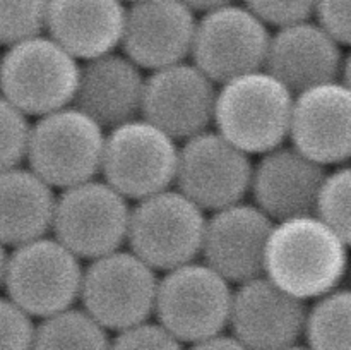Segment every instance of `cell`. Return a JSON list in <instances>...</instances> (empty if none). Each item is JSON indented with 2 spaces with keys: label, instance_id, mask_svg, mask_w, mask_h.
Segmentation results:
<instances>
[{
  "label": "cell",
  "instance_id": "34",
  "mask_svg": "<svg viewBox=\"0 0 351 350\" xmlns=\"http://www.w3.org/2000/svg\"><path fill=\"white\" fill-rule=\"evenodd\" d=\"M7 247L0 244V288L3 285V275H5V264H7Z\"/></svg>",
  "mask_w": 351,
  "mask_h": 350
},
{
  "label": "cell",
  "instance_id": "12",
  "mask_svg": "<svg viewBox=\"0 0 351 350\" xmlns=\"http://www.w3.org/2000/svg\"><path fill=\"white\" fill-rule=\"evenodd\" d=\"M252 168L249 154L208 129L178 148L175 184L202 211H216L245 199Z\"/></svg>",
  "mask_w": 351,
  "mask_h": 350
},
{
  "label": "cell",
  "instance_id": "35",
  "mask_svg": "<svg viewBox=\"0 0 351 350\" xmlns=\"http://www.w3.org/2000/svg\"><path fill=\"white\" fill-rule=\"evenodd\" d=\"M281 350H308L307 347H302V345H298V343H295V345H290V347H287V349H281Z\"/></svg>",
  "mask_w": 351,
  "mask_h": 350
},
{
  "label": "cell",
  "instance_id": "18",
  "mask_svg": "<svg viewBox=\"0 0 351 350\" xmlns=\"http://www.w3.org/2000/svg\"><path fill=\"white\" fill-rule=\"evenodd\" d=\"M273 225L269 216L245 201L216 209L206 218L202 263L235 285L261 277Z\"/></svg>",
  "mask_w": 351,
  "mask_h": 350
},
{
  "label": "cell",
  "instance_id": "19",
  "mask_svg": "<svg viewBox=\"0 0 351 350\" xmlns=\"http://www.w3.org/2000/svg\"><path fill=\"white\" fill-rule=\"evenodd\" d=\"M326 174V167L281 144L261 154L252 168L249 192L254 205L274 223L312 215Z\"/></svg>",
  "mask_w": 351,
  "mask_h": 350
},
{
  "label": "cell",
  "instance_id": "2",
  "mask_svg": "<svg viewBox=\"0 0 351 350\" xmlns=\"http://www.w3.org/2000/svg\"><path fill=\"white\" fill-rule=\"evenodd\" d=\"M293 93L264 69L223 82L216 89V132L243 153L264 154L285 144Z\"/></svg>",
  "mask_w": 351,
  "mask_h": 350
},
{
  "label": "cell",
  "instance_id": "33",
  "mask_svg": "<svg viewBox=\"0 0 351 350\" xmlns=\"http://www.w3.org/2000/svg\"><path fill=\"white\" fill-rule=\"evenodd\" d=\"M180 2H184L185 5L192 10V12L204 14V12H208V10L218 9V7L228 5V3L237 2V0H180Z\"/></svg>",
  "mask_w": 351,
  "mask_h": 350
},
{
  "label": "cell",
  "instance_id": "27",
  "mask_svg": "<svg viewBox=\"0 0 351 350\" xmlns=\"http://www.w3.org/2000/svg\"><path fill=\"white\" fill-rule=\"evenodd\" d=\"M29 117L0 95V172L19 167L26 160Z\"/></svg>",
  "mask_w": 351,
  "mask_h": 350
},
{
  "label": "cell",
  "instance_id": "23",
  "mask_svg": "<svg viewBox=\"0 0 351 350\" xmlns=\"http://www.w3.org/2000/svg\"><path fill=\"white\" fill-rule=\"evenodd\" d=\"M108 331L82 307L40 319L31 350H110Z\"/></svg>",
  "mask_w": 351,
  "mask_h": 350
},
{
  "label": "cell",
  "instance_id": "14",
  "mask_svg": "<svg viewBox=\"0 0 351 350\" xmlns=\"http://www.w3.org/2000/svg\"><path fill=\"white\" fill-rule=\"evenodd\" d=\"M288 139L322 167L346 165L351 154V91L339 81L293 95Z\"/></svg>",
  "mask_w": 351,
  "mask_h": 350
},
{
  "label": "cell",
  "instance_id": "13",
  "mask_svg": "<svg viewBox=\"0 0 351 350\" xmlns=\"http://www.w3.org/2000/svg\"><path fill=\"white\" fill-rule=\"evenodd\" d=\"M216 84L194 64L180 62L151 71L144 81L141 119L175 141L209 129L215 113Z\"/></svg>",
  "mask_w": 351,
  "mask_h": 350
},
{
  "label": "cell",
  "instance_id": "30",
  "mask_svg": "<svg viewBox=\"0 0 351 350\" xmlns=\"http://www.w3.org/2000/svg\"><path fill=\"white\" fill-rule=\"evenodd\" d=\"M315 0H243V5L256 14L266 26L283 27L312 17Z\"/></svg>",
  "mask_w": 351,
  "mask_h": 350
},
{
  "label": "cell",
  "instance_id": "5",
  "mask_svg": "<svg viewBox=\"0 0 351 350\" xmlns=\"http://www.w3.org/2000/svg\"><path fill=\"white\" fill-rule=\"evenodd\" d=\"M105 130L69 105L38 117L31 126L26 160L31 170L53 189L96 178L101 168Z\"/></svg>",
  "mask_w": 351,
  "mask_h": 350
},
{
  "label": "cell",
  "instance_id": "21",
  "mask_svg": "<svg viewBox=\"0 0 351 350\" xmlns=\"http://www.w3.org/2000/svg\"><path fill=\"white\" fill-rule=\"evenodd\" d=\"M122 0H48L45 31L77 60L117 51L125 21Z\"/></svg>",
  "mask_w": 351,
  "mask_h": 350
},
{
  "label": "cell",
  "instance_id": "29",
  "mask_svg": "<svg viewBox=\"0 0 351 350\" xmlns=\"http://www.w3.org/2000/svg\"><path fill=\"white\" fill-rule=\"evenodd\" d=\"M34 323L9 297H0V350L33 349Z\"/></svg>",
  "mask_w": 351,
  "mask_h": 350
},
{
  "label": "cell",
  "instance_id": "24",
  "mask_svg": "<svg viewBox=\"0 0 351 350\" xmlns=\"http://www.w3.org/2000/svg\"><path fill=\"white\" fill-rule=\"evenodd\" d=\"M351 294L336 288L315 299L307 307L304 335L308 350H351L350 347Z\"/></svg>",
  "mask_w": 351,
  "mask_h": 350
},
{
  "label": "cell",
  "instance_id": "9",
  "mask_svg": "<svg viewBox=\"0 0 351 350\" xmlns=\"http://www.w3.org/2000/svg\"><path fill=\"white\" fill-rule=\"evenodd\" d=\"M129 199L105 180L62 189L55 199L51 232L79 259L93 261L122 249L127 240Z\"/></svg>",
  "mask_w": 351,
  "mask_h": 350
},
{
  "label": "cell",
  "instance_id": "31",
  "mask_svg": "<svg viewBox=\"0 0 351 350\" xmlns=\"http://www.w3.org/2000/svg\"><path fill=\"white\" fill-rule=\"evenodd\" d=\"M312 17L341 47L351 43V0H315Z\"/></svg>",
  "mask_w": 351,
  "mask_h": 350
},
{
  "label": "cell",
  "instance_id": "11",
  "mask_svg": "<svg viewBox=\"0 0 351 350\" xmlns=\"http://www.w3.org/2000/svg\"><path fill=\"white\" fill-rule=\"evenodd\" d=\"M269 26L243 3L208 10L195 23L192 64L215 84L264 69Z\"/></svg>",
  "mask_w": 351,
  "mask_h": 350
},
{
  "label": "cell",
  "instance_id": "7",
  "mask_svg": "<svg viewBox=\"0 0 351 350\" xmlns=\"http://www.w3.org/2000/svg\"><path fill=\"white\" fill-rule=\"evenodd\" d=\"M233 288L206 263L191 261L158 278L154 312L158 325L182 343L225 333Z\"/></svg>",
  "mask_w": 351,
  "mask_h": 350
},
{
  "label": "cell",
  "instance_id": "4",
  "mask_svg": "<svg viewBox=\"0 0 351 350\" xmlns=\"http://www.w3.org/2000/svg\"><path fill=\"white\" fill-rule=\"evenodd\" d=\"M206 215L178 189H167L130 206V253L153 268L170 271L201 256Z\"/></svg>",
  "mask_w": 351,
  "mask_h": 350
},
{
  "label": "cell",
  "instance_id": "8",
  "mask_svg": "<svg viewBox=\"0 0 351 350\" xmlns=\"http://www.w3.org/2000/svg\"><path fill=\"white\" fill-rule=\"evenodd\" d=\"M158 273L130 250L89 261L82 270L79 301L106 331H122L149 321L156 301Z\"/></svg>",
  "mask_w": 351,
  "mask_h": 350
},
{
  "label": "cell",
  "instance_id": "15",
  "mask_svg": "<svg viewBox=\"0 0 351 350\" xmlns=\"http://www.w3.org/2000/svg\"><path fill=\"white\" fill-rule=\"evenodd\" d=\"M307 307L261 275L237 285L228 326L249 350H281L302 338Z\"/></svg>",
  "mask_w": 351,
  "mask_h": 350
},
{
  "label": "cell",
  "instance_id": "25",
  "mask_svg": "<svg viewBox=\"0 0 351 350\" xmlns=\"http://www.w3.org/2000/svg\"><path fill=\"white\" fill-rule=\"evenodd\" d=\"M350 191L351 170L348 165H341L331 174H326L312 213L348 244L351 240Z\"/></svg>",
  "mask_w": 351,
  "mask_h": 350
},
{
  "label": "cell",
  "instance_id": "3",
  "mask_svg": "<svg viewBox=\"0 0 351 350\" xmlns=\"http://www.w3.org/2000/svg\"><path fill=\"white\" fill-rule=\"evenodd\" d=\"M79 62L48 34L5 47L0 55V95L26 117L72 105Z\"/></svg>",
  "mask_w": 351,
  "mask_h": 350
},
{
  "label": "cell",
  "instance_id": "16",
  "mask_svg": "<svg viewBox=\"0 0 351 350\" xmlns=\"http://www.w3.org/2000/svg\"><path fill=\"white\" fill-rule=\"evenodd\" d=\"M348 69L350 58L341 45L311 19L271 34L264 71L293 95L332 81L350 86Z\"/></svg>",
  "mask_w": 351,
  "mask_h": 350
},
{
  "label": "cell",
  "instance_id": "6",
  "mask_svg": "<svg viewBox=\"0 0 351 350\" xmlns=\"http://www.w3.org/2000/svg\"><path fill=\"white\" fill-rule=\"evenodd\" d=\"M82 264L55 237H40L7 254L2 288L5 297L31 318L43 319L74 307L79 301Z\"/></svg>",
  "mask_w": 351,
  "mask_h": 350
},
{
  "label": "cell",
  "instance_id": "26",
  "mask_svg": "<svg viewBox=\"0 0 351 350\" xmlns=\"http://www.w3.org/2000/svg\"><path fill=\"white\" fill-rule=\"evenodd\" d=\"M48 0H0V45L45 33Z\"/></svg>",
  "mask_w": 351,
  "mask_h": 350
},
{
  "label": "cell",
  "instance_id": "10",
  "mask_svg": "<svg viewBox=\"0 0 351 350\" xmlns=\"http://www.w3.org/2000/svg\"><path fill=\"white\" fill-rule=\"evenodd\" d=\"M177 160V141L139 117L105 134L99 174L123 198L139 201L175 184Z\"/></svg>",
  "mask_w": 351,
  "mask_h": 350
},
{
  "label": "cell",
  "instance_id": "17",
  "mask_svg": "<svg viewBox=\"0 0 351 350\" xmlns=\"http://www.w3.org/2000/svg\"><path fill=\"white\" fill-rule=\"evenodd\" d=\"M197 17L180 0L129 3L120 48L139 69L158 71L191 57Z\"/></svg>",
  "mask_w": 351,
  "mask_h": 350
},
{
  "label": "cell",
  "instance_id": "20",
  "mask_svg": "<svg viewBox=\"0 0 351 350\" xmlns=\"http://www.w3.org/2000/svg\"><path fill=\"white\" fill-rule=\"evenodd\" d=\"M79 67L72 106L95 120L103 130L139 119L143 103V69L119 51L84 60Z\"/></svg>",
  "mask_w": 351,
  "mask_h": 350
},
{
  "label": "cell",
  "instance_id": "28",
  "mask_svg": "<svg viewBox=\"0 0 351 350\" xmlns=\"http://www.w3.org/2000/svg\"><path fill=\"white\" fill-rule=\"evenodd\" d=\"M110 350H184V343L158 323L144 321L117 333Z\"/></svg>",
  "mask_w": 351,
  "mask_h": 350
},
{
  "label": "cell",
  "instance_id": "1",
  "mask_svg": "<svg viewBox=\"0 0 351 350\" xmlns=\"http://www.w3.org/2000/svg\"><path fill=\"white\" fill-rule=\"evenodd\" d=\"M348 247L314 215L276 222L267 237L263 275L300 301H315L341 287Z\"/></svg>",
  "mask_w": 351,
  "mask_h": 350
},
{
  "label": "cell",
  "instance_id": "36",
  "mask_svg": "<svg viewBox=\"0 0 351 350\" xmlns=\"http://www.w3.org/2000/svg\"><path fill=\"white\" fill-rule=\"evenodd\" d=\"M123 3H134V2H137V0H122Z\"/></svg>",
  "mask_w": 351,
  "mask_h": 350
},
{
  "label": "cell",
  "instance_id": "32",
  "mask_svg": "<svg viewBox=\"0 0 351 350\" xmlns=\"http://www.w3.org/2000/svg\"><path fill=\"white\" fill-rule=\"evenodd\" d=\"M189 350H249V349H247L242 342H239L233 335L219 333V335L211 336V338H206L197 343H192V347Z\"/></svg>",
  "mask_w": 351,
  "mask_h": 350
},
{
  "label": "cell",
  "instance_id": "22",
  "mask_svg": "<svg viewBox=\"0 0 351 350\" xmlns=\"http://www.w3.org/2000/svg\"><path fill=\"white\" fill-rule=\"evenodd\" d=\"M55 199L53 187L31 168L19 165L0 172V244L12 249L47 235Z\"/></svg>",
  "mask_w": 351,
  "mask_h": 350
}]
</instances>
